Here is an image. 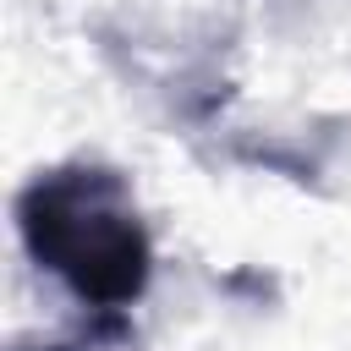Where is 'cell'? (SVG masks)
I'll list each match as a JSON object with an SVG mask.
<instances>
[{
	"label": "cell",
	"instance_id": "1",
	"mask_svg": "<svg viewBox=\"0 0 351 351\" xmlns=\"http://www.w3.org/2000/svg\"><path fill=\"white\" fill-rule=\"evenodd\" d=\"M22 252L55 274L82 307L121 313L148 291L154 236L132 197V181L99 159H66L38 170L16 203Z\"/></svg>",
	"mask_w": 351,
	"mask_h": 351
},
{
	"label": "cell",
	"instance_id": "2",
	"mask_svg": "<svg viewBox=\"0 0 351 351\" xmlns=\"http://www.w3.org/2000/svg\"><path fill=\"white\" fill-rule=\"evenodd\" d=\"M27 351H143V340L126 324V313H93L88 307V318L71 335H60L49 346H27Z\"/></svg>",
	"mask_w": 351,
	"mask_h": 351
}]
</instances>
